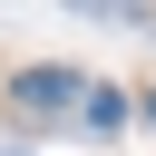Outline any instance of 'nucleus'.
<instances>
[{"instance_id": "obj_2", "label": "nucleus", "mask_w": 156, "mask_h": 156, "mask_svg": "<svg viewBox=\"0 0 156 156\" xmlns=\"http://www.w3.org/2000/svg\"><path fill=\"white\" fill-rule=\"evenodd\" d=\"M78 107H88V127H98V136H117V127H127V98H117L107 78H88V98H78Z\"/></svg>"}, {"instance_id": "obj_3", "label": "nucleus", "mask_w": 156, "mask_h": 156, "mask_svg": "<svg viewBox=\"0 0 156 156\" xmlns=\"http://www.w3.org/2000/svg\"><path fill=\"white\" fill-rule=\"evenodd\" d=\"M146 117H156V88H146Z\"/></svg>"}, {"instance_id": "obj_1", "label": "nucleus", "mask_w": 156, "mask_h": 156, "mask_svg": "<svg viewBox=\"0 0 156 156\" xmlns=\"http://www.w3.org/2000/svg\"><path fill=\"white\" fill-rule=\"evenodd\" d=\"M78 98H88L78 68H20V78H10V107H20V117H68Z\"/></svg>"}]
</instances>
